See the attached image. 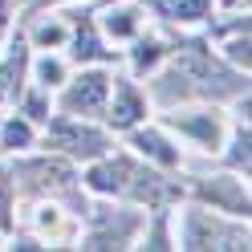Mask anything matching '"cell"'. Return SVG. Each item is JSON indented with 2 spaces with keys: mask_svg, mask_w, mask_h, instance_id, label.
<instances>
[{
  "mask_svg": "<svg viewBox=\"0 0 252 252\" xmlns=\"http://www.w3.org/2000/svg\"><path fill=\"white\" fill-rule=\"evenodd\" d=\"M45 143L53 151L77 155V159H98V155H106V134L90 130V126H77V122H57L53 130L45 134Z\"/></svg>",
  "mask_w": 252,
  "mask_h": 252,
  "instance_id": "cell-1",
  "label": "cell"
},
{
  "mask_svg": "<svg viewBox=\"0 0 252 252\" xmlns=\"http://www.w3.org/2000/svg\"><path fill=\"white\" fill-rule=\"evenodd\" d=\"M106 90H110V77H106V73H82V77L65 90L61 106H65L69 114H94V110H102Z\"/></svg>",
  "mask_w": 252,
  "mask_h": 252,
  "instance_id": "cell-2",
  "label": "cell"
},
{
  "mask_svg": "<svg viewBox=\"0 0 252 252\" xmlns=\"http://www.w3.org/2000/svg\"><path fill=\"white\" fill-rule=\"evenodd\" d=\"M147 114V102L138 98V90L130 86V82H122L118 90H114V106H110V122L114 126H134L138 118Z\"/></svg>",
  "mask_w": 252,
  "mask_h": 252,
  "instance_id": "cell-3",
  "label": "cell"
},
{
  "mask_svg": "<svg viewBox=\"0 0 252 252\" xmlns=\"http://www.w3.org/2000/svg\"><path fill=\"white\" fill-rule=\"evenodd\" d=\"M134 147L143 151V155H151V159H159V163H179V151H171V143L163 134H155V130H138L134 134Z\"/></svg>",
  "mask_w": 252,
  "mask_h": 252,
  "instance_id": "cell-4",
  "label": "cell"
},
{
  "mask_svg": "<svg viewBox=\"0 0 252 252\" xmlns=\"http://www.w3.org/2000/svg\"><path fill=\"white\" fill-rule=\"evenodd\" d=\"M212 8V0H167L163 12H171L175 21H203Z\"/></svg>",
  "mask_w": 252,
  "mask_h": 252,
  "instance_id": "cell-5",
  "label": "cell"
},
{
  "mask_svg": "<svg viewBox=\"0 0 252 252\" xmlns=\"http://www.w3.org/2000/svg\"><path fill=\"white\" fill-rule=\"evenodd\" d=\"M0 138H4V147H8V151H21V147H29V138H33V134H29V126H25V122L12 118V122H4V134H0Z\"/></svg>",
  "mask_w": 252,
  "mask_h": 252,
  "instance_id": "cell-6",
  "label": "cell"
},
{
  "mask_svg": "<svg viewBox=\"0 0 252 252\" xmlns=\"http://www.w3.org/2000/svg\"><path fill=\"white\" fill-rule=\"evenodd\" d=\"M0 228H12V179L0 171Z\"/></svg>",
  "mask_w": 252,
  "mask_h": 252,
  "instance_id": "cell-7",
  "label": "cell"
},
{
  "mask_svg": "<svg viewBox=\"0 0 252 252\" xmlns=\"http://www.w3.org/2000/svg\"><path fill=\"white\" fill-rule=\"evenodd\" d=\"M82 29H86V33H77V49H73V53H77V57H106L102 45H98V37L90 33V25H82Z\"/></svg>",
  "mask_w": 252,
  "mask_h": 252,
  "instance_id": "cell-8",
  "label": "cell"
},
{
  "mask_svg": "<svg viewBox=\"0 0 252 252\" xmlns=\"http://www.w3.org/2000/svg\"><path fill=\"white\" fill-rule=\"evenodd\" d=\"M37 73H41V86H57L61 82V65H57V61H41Z\"/></svg>",
  "mask_w": 252,
  "mask_h": 252,
  "instance_id": "cell-9",
  "label": "cell"
},
{
  "mask_svg": "<svg viewBox=\"0 0 252 252\" xmlns=\"http://www.w3.org/2000/svg\"><path fill=\"white\" fill-rule=\"evenodd\" d=\"M0 29H4V17H0Z\"/></svg>",
  "mask_w": 252,
  "mask_h": 252,
  "instance_id": "cell-10",
  "label": "cell"
},
{
  "mask_svg": "<svg viewBox=\"0 0 252 252\" xmlns=\"http://www.w3.org/2000/svg\"><path fill=\"white\" fill-rule=\"evenodd\" d=\"M41 4H45V0H41Z\"/></svg>",
  "mask_w": 252,
  "mask_h": 252,
  "instance_id": "cell-11",
  "label": "cell"
}]
</instances>
